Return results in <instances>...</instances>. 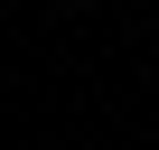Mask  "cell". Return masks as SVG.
Wrapping results in <instances>:
<instances>
[{
  "instance_id": "cell-1",
  "label": "cell",
  "mask_w": 159,
  "mask_h": 150,
  "mask_svg": "<svg viewBox=\"0 0 159 150\" xmlns=\"http://www.w3.org/2000/svg\"><path fill=\"white\" fill-rule=\"evenodd\" d=\"M56 10H94V0H56Z\"/></svg>"
}]
</instances>
